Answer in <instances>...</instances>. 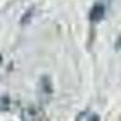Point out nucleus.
<instances>
[{"label": "nucleus", "instance_id": "1", "mask_svg": "<svg viewBox=\"0 0 121 121\" xmlns=\"http://www.w3.org/2000/svg\"><path fill=\"white\" fill-rule=\"evenodd\" d=\"M22 121H43L44 120V112L39 107L29 105L22 109L21 112Z\"/></svg>", "mask_w": 121, "mask_h": 121}, {"label": "nucleus", "instance_id": "2", "mask_svg": "<svg viewBox=\"0 0 121 121\" xmlns=\"http://www.w3.org/2000/svg\"><path fill=\"white\" fill-rule=\"evenodd\" d=\"M104 15H105L104 6L102 4H96L95 6H92V9L90 11V21L93 23H97L104 18Z\"/></svg>", "mask_w": 121, "mask_h": 121}, {"label": "nucleus", "instance_id": "3", "mask_svg": "<svg viewBox=\"0 0 121 121\" xmlns=\"http://www.w3.org/2000/svg\"><path fill=\"white\" fill-rule=\"evenodd\" d=\"M10 109V98L6 96H1L0 97V113L7 112Z\"/></svg>", "mask_w": 121, "mask_h": 121}, {"label": "nucleus", "instance_id": "4", "mask_svg": "<svg viewBox=\"0 0 121 121\" xmlns=\"http://www.w3.org/2000/svg\"><path fill=\"white\" fill-rule=\"evenodd\" d=\"M88 121H99V119H98V116L97 115H92L90 117V120Z\"/></svg>", "mask_w": 121, "mask_h": 121}]
</instances>
